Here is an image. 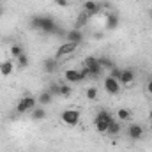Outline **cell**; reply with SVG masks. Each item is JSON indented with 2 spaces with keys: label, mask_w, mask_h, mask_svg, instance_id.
<instances>
[{
  "label": "cell",
  "mask_w": 152,
  "mask_h": 152,
  "mask_svg": "<svg viewBox=\"0 0 152 152\" xmlns=\"http://www.w3.org/2000/svg\"><path fill=\"white\" fill-rule=\"evenodd\" d=\"M36 106H37V97H34V96H23L18 101L16 112L18 113H27V112H32Z\"/></svg>",
  "instance_id": "1"
},
{
  "label": "cell",
  "mask_w": 152,
  "mask_h": 152,
  "mask_svg": "<svg viewBox=\"0 0 152 152\" xmlns=\"http://www.w3.org/2000/svg\"><path fill=\"white\" fill-rule=\"evenodd\" d=\"M76 50H78V44L66 41V42H62V44H60V48L57 50V53H55V58H57V60H60V58H64V57H67V55L75 53Z\"/></svg>",
  "instance_id": "2"
},
{
  "label": "cell",
  "mask_w": 152,
  "mask_h": 152,
  "mask_svg": "<svg viewBox=\"0 0 152 152\" xmlns=\"http://www.w3.org/2000/svg\"><path fill=\"white\" fill-rule=\"evenodd\" d=\"M60 118H62V122L64 124H67V126H76L78 122H80V112L78 110H64L62 113H60Z\"/></svg>",
  "instance_id": "3"
},
{
  "label": "cell",
  "mask_w": 152,
  "mask_h": 152,
  "mask_svg": "<svg viewBox=\"0 0 152 152\" xmlns=\"http://www.w3.org/2000/svg\"><path fill=\"white\" fill-rule=\"evenodd\" d=\"M103 85H104V90H106L110 96H117V94L120 92V81H118V80H113V78H110V76L104 78Z\"/></svg>",
  "instance_id": "4"
},
{
  "label": "cell",
  "mask_w": 152,
  "mask_h": 152,
  "mask_svg": "<svg viewBox=\"0 0 152 152\" xmlns=\"http://www.w3.org/2000/svg\"><path fill=\"white\" fill-rule=\"evenodd\" d=\"M64 80H66L67 83H80V81H83L85 78H83V75H81V71L66 69V71H64Z\"/></svg>",
  "instance_id": "5"
},
{
  "label": "cell",
  "mask_w": 152,
  "mask_h": 152,
  "mask_svg": "<svg viewBox=\"0 0 152 152\" xmlns=\"http://www.w3.org/2000/svg\"><path fill=\"white\" fill-rule=\"evenodd\" d=\"M143 126H140V124H131L129 127H127V136L131 138V140H140L142 136H143Z\"/></svg>",
  "instance_id": "6"
},
{
  "label": "cell",
  "mask_w": 152,
  "mask_h": 152,
  "mask_svg": "<svg viewBox=\"0 0 152 152\" xmlns=\"http://www.w3.org/2000/svg\"><path fill=\"white\" fill-rule=\"evenodd\" d=\"M66 41H69V42H75V44H81L83 42V34H81V30H78V28H73V30H67V34H66Z\"/></svg>",
  "instance_id": "7"
},
{
  "label": "cell",
  "mask_w": 152,
  "mask_h": 152,
  "mask_svg": "<svg viewBox=\"0 0 152 152\" xmlns=\"http://www.w3.org/2000/svg\"><path fill=\"white\" fill-rule=\"evenodd\" d=\"M57 69H58V60H57L55 57H53V58H46V60L42 62V71H44V73L53 75Z\"/></svg>",
  "instance_id": "8"
},
{
  "label": "cell",
  "mask_w": 152,
  "mask_h": 152,
  "mask_svg": "<svg viewBox=\"0 0 152 152\" xmlns=\"http://www.w3.org/2000/svg\"><path fill=\"white\" fill-rule=\"evenodd\" d=\"M99 9H101V5H99L97 2H94V0H87V2L83 4V11H85L88 16L97 14V12H99Z\"/></svg>",
  "instance_id": "9"
},
{
  "label": "cell",
  "mask_w": 152,
  "mask_h": 152,
  "mask_svg": "<svg viewBox=\"0 0 152 152\" xmlns=\"http://www.w3.org/2000/svg\"><path fill=\"white\" fill-rule=\"evenodd\" d=\"M104 27H106V30H115V28H118V14H108L106 18H104Z\"/></svg>",
  "instance_id": "10"
},
{
  "label": "cell",
  "mask_w": 152,
  "mask_h": 152,
  "mask_svg": "<svg viewBox=\"0 0 152 152\" xmlns=\"http://www.w3.org/2000/svg\"><path fill=\"white\" fill-rule=\"evenodd\" d=\"M12 69H14L12 60H4V62H0V75L2 76H11L12 75Z\"/></svg>",
  "instance_id": "11"
},
{
  "label": "cell",
  "mask_w": 152,
  "mask_h": 152,
  "mask_svg": "<svg viewBox=\"0 0 152 152\" xmlns=\"http://www.w3.org/2000/svg\"><path fill=\"white\" fill-rule=\"evenodd\" d=\"M134 81V71L133 69H124V73L120 76V85H131Z\"/></svg>",
  "instance_id": "12"
},
{
  "label": "cell",
  "mask_w": 152,
  "mask_h": 152,
  "mask_svg": "<svg viewBox=\"0 0 152 152\" xmlns=\"http://www.w3.org/2000/svg\"><path fill=\"white\" fill-rule=\"evenodd\" d=\"M51 101H53V94H51L50 90H42V92L39 94V97H37L39 104H50Z\"/></svg>",
  "instance_id": "13"
},
{
  "label": "cell",
  "mask_w": 152,
  "mask_h": 152,
  "mask_svg": "<svg viewBox=\"0 0 152 152\" xmlns=\"http://www.w3.org/2000/svg\"><path fill=\"white\" fill-rule=\"evenodd\" d=\"M32 120H36V122H41L44 117H46V110L42 108V106H36L34 110H32Z\"/></svg>",
  "instance_id": "14"
},
{
  "label": "cell",
  "mask_w": 152,
  "mask_h": 152,
  "mask_svg": "<svg viewBox=\"0 0 152 152\" xmlns=\"http://www.w3.org/2000/svg\"><path fill=\"white\" fill-rule=\"evenodd\" d=\"M94 120H106V122H113L115 118H113V115L110 113L108 110H99Z\"/></svg>",
  "instance_id": "15"
},
{
  "label": "cell",
  "mask_w": 152,
  "mask_h": 152,
  "mask_svg": "<svg viewBox=\"0 0 152 152\" xmlns=\"http://www.w3.org/2000/svg\"><path fill=\"white\" fill-rule=\"evenodd\" d=\"M110 124H112V122H106V120H94V126H96V129H97L99 133H103V134H106V133H108V127H110Z\"/></svg>",
  "instance_id": "16"
},
{
  "label": "cell",
  "mask_w": 152,
  "mask_h": 152,
  "mask_svg": "<svg viewBox=\"0 0 152 152\" xmlns=\"http://www.w3.org/2000/svg\"><path fill=\"white\" fill-rule=\"evenodd\" d=\"M16 64H18V67H20V69H25V67H28V64H30V58H28V55H27V53H21V55L16 58Z\"/></svg>",
  "instance_id": "17"
},
{
  "label": "cell",
  "mask_w": 152,
  "mask_h": 152,
  "mask_svg": "<svg viewBox=\"0 0 152 152\" xmlns=\"http://www.w3.org/2000/svg\"><path fill=\"white\" fill-rule=\"evenodd\" d=\"M88 18H90V16H88V14H87L85 11H81V12H80V16H78V20H76L75 28H78V30H80V28H81L83 25H87V20H88Z\"/></svg>",
  "instance_id": "18"
},
{
  "label": "cell",
  "mask_w": 152,
  "mask_h": 152,
  "mask_svg": "<svg viewBox=\"0 0 152 152\" xmlns=\"http://www.w3.org/2000/svg\"><path fill=\"white\" fill-rule=\"evenodd\" d=\"M120 131H122V127H120V122H118V120H113V122L110 124V127H108V133H106V134L117 136V134H118Z\"/></svg>",
  "instance_id": "19"
},
{
  "label": "cell",
  "mask_w": 152,
  "mask_h": 152,
  "mask_svg": "<svg viewBox=\"0 0 152 152\" xmlns=\"http://www.w3.org/2000/svg\"><path fill=\"white\" fill-rule=\"evenodd\" d=\"M41 18H42V16H39V14H36V16L30 18L28 27H30L32 30H41Z\"/></svg>",
  "instance_id": "20"
},
{
  "label": "cell",
  "mask_w": 152,
  "mask_h": 152,
  "mask_svg": "<svg viewBox=\"0 0 152 152\" xmlns=\"http://www.w3.org/2000/svg\"><path fill=\"white\" fill-rule=\"evenodd\" d=\"M99 64H101V67H103V69H108V71L115 67L113 60H112V58H108V57H101V58H99Z\"/></svg>",
  "instance_id": "21"
},
{
  "label": "cell",
  "mask_w": 152,
  "mask_h": 152,
  "mask_svg": "<svg viewBox=\"0 0 152 152\" xmlns=\"http://www.w3.org/2000/svg\"><path fill=\"white\" fill-rule=\"evenodd\" d=\"M117 118L122 120V122H127V120H131V112L126 110V108H120V110L117 112Z\"/></svg>",
  "instance_id": "22"
},
{
  "label": "cell",
  "mask_w": 152,
  "mask_h": 152,
  "mask_svg": "<svg viewBox=\"0 0 152 152\" xmlns=\"http://www.w3.org/2000/svg\"><path fill=\"white\" fill-rule=\"evenodd\" d=\"M21 53H25V50H23L21 44H12V46H11V55H12L14 58H18Z\"/></svg>",
  "instance_id": "23"
},
{
  "label": "cell",
  "mask_w": 152,
  "mask_h": 152,
  "mask_svg": "<svg viewBox=\"0 0 152 152\" xmlns=\"http://www.w3.org/2000/svg\"><path fill=\"white\" fill-rule=\"evenodd\" d=\"M122 73H124V69H120V67H117V66H115L113 69H110L108 76H110V78H113V80H118V81H120V76H122Z\"/></svg>",
  "instance_id": "24"
},
{
  "label": "cell",
  "mask_w": 152,
  "mask_h": 152,
  "mask_svg": "<svg viewBox=\"0 0 152 152\" xmlns=\"http://www.w3.org/2000/svg\"><path fill=\"white\" fill-rule=\"evenodd\" d=\"M60 85V90H58V94L60 96H64V97H67V96H71V92H73V88L69 87V85H66V83H58Z\"/></svg>",
  "instance_id": "25"
},
{
  "label": "cell",
  "mask_w": 152,
  "mask_h": 152,
  "mask_svg": "<svg viewBox=\"0 0 152 152\" xmlns=\"http://www.w3.org/2000/svg\"><path fill=\"white\" fill-rule=\"evenodd\" d=\"M96 64H99V58H97V57H87V58L83 60V67H92V66H96Z\"/></svg>",
  "instance_id": "26"
},
{
  "label": "cell",
  "mask_w": 152,
  "mask_h": 152,
  "mask_svg": "<svg viewBox=\"0 0 152 152\" xmlns=\"http://www.w3.org/2000/svg\"><path fill=\"white\" fill-rule=\"evenodd\" d=\"M85 96H87V99L94 101V99L97 97V88H96V87H88V88L85 90Z\"/></svg>",
  "instance_id": "27"
},
{
  "label": "cell",
  "mask_w": 152,
  "mask_h": 152,
  "mask_svg": "<svg viewBox=\"0 0 152 152\" xmlns=\"http://www.w3.org/2000/svg\"><path fill=\"white\" fill-rule=\"evenodd\" d=\"M55 2V5H58V7H67L69 5V0H53Z\"/></svg>",
  "instance_id": "28"
},
{
  "label": "cell",
  "mask_w": 152,
  "mask_h": 152,
  "mask_svg": "<svg viewBox=\"0 0 152 152\" xmlns=\"http://www.w3.org/2000/svg\"><path fill=\"white\" fill-rule=\"evenodd\" d=\"M147 92H149V94L152 96V80L149 81V83H147Z\"/></svg>",
  "instance_id": "29"
},
{
  "label": "cell",
  "mask_w": 152,
  "mask_h": 152,
  "mask_svg": "<svg viewBox=\"0 0 152 152\" xmlns=\"http://www.w3.org/2000/svg\"><path fill=\"white\" fill-rule=\"evenodd\" d=\"M149 118H151V122H152V110H151V113H149Z\"/></svg>",
  "instance_id": "30"
},
{
  "label": "cell",
  "mask_w": 152,
  "mask_h": 152,
  "mask_svg": "<svg viewBox=\"0 0 152 152\" xmlns=\"http://www.w3.org/2000/svg\"><path fill=\"white\" fill-rule=\"evenodd\" d=\"M149 18H151V21H152V11H151V12H149Z\"/></svg>",
  "instance_id": "31"
},
{
  "label": "cell",
  "mask_w": 152,
  "mask_h": 152,
  "mask_svg": "<svg viewBox=\"0 0 152 152\" xmlns=\"http://www.w3.org/2000/svg\"><path fill=\"white\" fill-rule=\"evenodd\" d=\"M2 12H4V9H2V7H0V16H2Z\"/></svg>",
  "instance_id": "32"
},
{
  "label": "cell",
  "mask_w": 152,
  "mask_h": 152,
  "mask_svg": "<svg viewBox=\"0 0 152 152\" xmlns=\"http://www.w3.org/2000/svg\"><path fill=\"white\" fill-rule=\"evenodd\" d=\"M151 131H152V124H151Z\"/></svg>",
  "instance_id": "33"
},
{
  "label": "cell",
  "mask_w": 152,
  "mask_h": 152,
  "mask_svg": "<svg viewBox=\"0 0 152 152\" xmlns=\"http://www.w3.org/2000/svg\"><path fill=\"white\" fill-rule=\"evenodd\" d=\"M0 2H4V0H0Z\"/></svg>",
  "instance_id": "34"
}]
</instances>
